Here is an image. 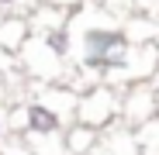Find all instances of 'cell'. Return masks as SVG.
Wrapping results in <instances>:
<instances>
[{"label":"cell","mask_w":159,"mask_h":155,"mask_svg":"<svg viewBox=\"0 0 159 155\" xmlns=\"http://www.w3.org/2000/svg\"><path fill=\"white\" fill-rule=\"evenodd\" d=\"M73 41L80 48V66L104 76H114L131 55V38L125 35V24L107 21V11H93L83 28L73 31Z\"/></svg>","instance_id":"cell-1"},{"label":"cell","mask_w":159,"mask_h":155,"mask_svg":"<svg viewBox=\"0 0 159 155\" xmlns=\"http://www.w3.org/2000/svg\"><path fill=\"white\" fill-rule=\"evenodd\" d=\"M114 114H121V100L111 86H93L87 90V97H80V107H76V124H87L93 131L107 127L114 121Z\"/></svg>","instance_id":"cell-2"},{"label":"cell","mask_w":159,"mask_h":155,"mask_svg":"<svg viewBox=\"0 0 159 155\" xmlns=\"http://www.w3.org/2000/svg\"><path fill=\"white\" fill-rule=\"evenodd\" d=\"M66 114L48 100H28L24 103V138H56L66 135Z\"/></svg>","instance_id":"cell-3"},{"label":"cell","mask_w":159,"mask_h":155,"mask_svg":"<svg viewBox=\"0 0 159 155\" xmlns=\"http://www.w3.org/2000/svg\"><path fill=\"white\" fill-rule=\"evenodd\" d=\"M121 117L128 124H142V127L149 121H156L159 117V90L152 93V90H142V86H131L121 100Z\"/></svg>","instance_id":"cell-4"},{"label":"cell","mask_w":159,"mask_h":155,"mask_svg":"<svg viewBox=\"0 0 159 155\" xmlns=\"http://www.w3.org/2000/svg\"><path fill=\"white\" fill-rule=\"evenodd\" d=\"M31 38H35V31H31V21L28 17L7 14L4 21H0V48H4V52L17 55V52H24V45H28Z\"/></svg>","instance_id":"cell-5"},{"label":"cell","mask_w":159,"mask_h":155,"mask_svg":"<svg viewBox=\"0 0 159 155\" xmlns=\"http://www.w3.org/2000/svg\"><path fill=\"white\" fill-rule=\"evenodd\" d=\"M62 145H66V152H69V155L97 152V145H100V131H93V127H87V124H73L69 131L62 135Z\"/></svg>","instance_id":"cell-6"},{"label":"cell","mask_w":159,"mask_h":155,"mask_svg":"<svg viewBox=\"0 0 159 155\" xmlns=\"http://www.w3.org/2000/svg\"><path fill=\"white\" fill-rule=\"evenodd\" d=\"M0 155H35L28 141H4L0 145Z\"/></svg>","instance_id":"cell-7"},{"label":"cell","mask_w":159,"mask_h":155,"mask_svg":"<svg viewBox=\"0 0 159 155\" xmlns=\"http://www.w3.org/2000/svg\"><path fill=\"white\" fill-rule=\"evenodd\" d=\"M11 69H14V55L0 48V76H4V72H11Z\"/></svg>","instance_id":"cell-8"},{"label":"cell","mask_w":159,"mask_h":155,"mask_svg":"<svg viewBox=\"0 0 159 155\" xmlns=\"http://www.w3.org/2000/svg\"><path fill=\"white\" fill-rule=\"evenodd\" d=\"M56 7H62V11H73V7H80V4H87V0H52Z\"/></svg>","instance_id":"cell-9"},{"label":"cell","mask_w":159,"mask_h":155,"mask_svg":"<svg viewBox=\"0 0 159 155\" xmlns=\"http://www.w3.org/2000/svg\"><path fill=\"white\" fill-rule=\"evenodd\" d=\"M7 127H11V124H7V117H4V114H0V138H4V135H7Z\"/></svg>","instance_id":"cell-10"},{"label":"cell","mask_w":159,"mask_h":155,"mask_svg":"<svg viewBox=\"0 0 159 155\" xmlns=\"http://www.w3.org/2000/svg\"><path fill=\"white\" fill-rule=\"evenodd\" d=\"M11 4H17V0H0V11H4V7H11Z\"/></svg>","instance_id":"cell-11"}]
</instances>
